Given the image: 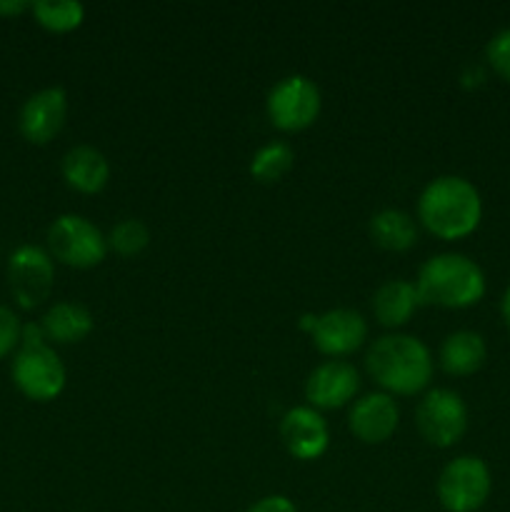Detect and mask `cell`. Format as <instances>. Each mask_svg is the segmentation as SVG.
<instances>
[{
  "label": "cell",
  "instance_id": "cell-1",
  "mask_svg": "<svg viewBox=\"0 0 510 512\" xmlns=\"http://www.w3.org/2000/svg\"><path fill=\"white\" fill-rule=\"evenodd\" d=\"M418 215L433 235L458 240L478 228L483 200L470 180L460 175H438L420 193Z\"/></svg>",
  "mask_w": 510,
  "mask_h": 512
},
{
  "label": "cell",
  "instance_id": "cell-2",
  "mask_svg": "<svg viewBox=\"0 0 510 512\" xmlns=\"http://www.w3.org/2000/svg\"><path fill=\"white\" fill-rule=\"evenodd\" d=\"M365 368L378 385L398 395H415L433 378V355L415 335L390 333L375 340L365 355Z\"/></svg>",
  "mask_w": 510,
  "mask_h": 512
},
{
  "label": "cell",
  "instance_id": "cell-3",
  "mask_svg": "<svg viewBox=\"0 0 510 512\" xmlns=\"http://www.w3.org/2000/svg\"><path fill=\"white\" fill-rule=\"evenodd\" d=\"M415 288L420 303L468 308L485 295V275L468 255L440 253L425 260Z\"/></svg>",
  "mask_w": 510,
  "mask_h": 512
},
{
  "label": "cell",
  "instance_id": "cell-4",
  "mask_svg": "<svg viewBox=\"0 0 510 512\" xmlns=\"http://www.w3.org/2000/svg\"><path fill=\"white\" fill-rule=\"evenodd\" d=\"M50 258L73 268H93L108 253V238L83 215H60L48 228Z\"/></svg>",
  "mask_w": 510,
  "mask_h": 512
},
{
  "label": "cell",
  "instance_id": "cell-5",
  "mask_svg": "<svg viewBox=\"0 0 510 512\" xmlns=\"http://www.w3.org/2000/svg\"><path fill=\"white\" fill-rule=\"evenodd\" d=\"M490 470L475 455L450 460L438 478V500L448 512H475L490 495Z\"/></svg>",
  "mask_w": 510,
  "mask_h": 512
},
{
  "label": "cell",
  "instance_id": "cell-6",
  "mask_svg": "<svg viewBox=\"0 0 510 512\" xmlns=\"http://www.w3.org/2000/svg\"><path fill=\"white\" fill-rule=\"evenodd\" d=\"M13 383L25 398L48 403L65 388V365L48 345H23L13 360Z\"/></svg>",
  "mask_w": 510,
  "mask_h": 512
},
{
  "label": "cell",
  "instance_id": "cell-7",
  "mask_svg": "<svg viewBox=\"0 0 510 512\" xmlns=\"http://www.w3.org/2000/svg\"><path fill=\"white\" fill-rule=\"evenodd\" d=\"M415 423L430 445L450 448L463 438L468 428V408L455 390L435 388L425 393V398L418 403Z\"/></svg>",
  "mask_w": 510,
  "mask_h": 512
},
{
  "label": "cell",
  "instance_id": "cell-8",
  "mask_svg": "<svg viewBox=\"0 0 510 512\" xmlns=\"http://www.w3.org/2000/svg\"><path fill=\"white\" fill-rule=\"evenodd\" d=\"M320 90L308 75H288L268 93V118L280 130H303L318 118Z\"/></svg>",
  "mask_w": 510,
  "mask_h": 512
},
{
  "label": "cell",
  "instance_id": "cell-9",
  "mask_svg": "<svg viewBox=\"0 0 510 512\" xmlns=\"http://www.w3.org/2000/svg\"><path fill=\"white\" fill-rule=\"evenodd\" d=\"M55 265L50 253L38 245H20L8 260L10 293L20 308H35L53 290Z\"/></svg>",
  "mask_w": 510,
  "mask_h": 512
},
{
  "label": "cell",
  "instance_id": "cell-10",
  "mask_svg": "<svg viewBox=\"0 0 510 512\" xmlns=\"http://www.w3.org/2000/svg\"><path fill=\"white\" fill-rule=\"evenodd\" d=\"M65 115H68V95L58 85H50L25 100L18 115V128L25 140L45 145L60 133Z\"/></svg>",
  "mask_w": 510,
  "mask_h": 512
},
{
  "label": "cell",
  "instance_id": "cell-11",
  "mask_svg": "<svg viewBox=\"0 0 510 512\" xmlns=\"http://www.w3.org/2000/svg\"><path fill=\"white\" fill-rule=\"evenodd\" d=\"M368 325L358 310L335 308L315 318L313 343L325 355H348L363 345Z\"/></svg>",
  "mask_w": 510,
  "mask_h": 512
},
{
  "label": "cell",
  "instance_id": "cell-12",
  "mask_svg": "<svg viewBox=\"0 0 510 512\" xmlns=\"http://www.w3.org/2000/svg\"><path fill=\"white\" fill-rule=\"evenodd\" d=\"M280 438L293 458L315 460L328 450V423L315 408H293L283 415Z\"/></svg>",
  "mask_w": 510,
  "mask_h": 512
},
{
  "label": "cell",
  "instance_id": "cell-13",
  "mask_svg": "<svg viewBox=\"0 0 510 512\" xmlns=\"http://www.w3.org/2000/svg\"><path fill=\"white\" fill-rule=\"evenodd\" d=\"M400 410L395 400L385 393H370L350 408L348 428L363 443H385L398 430Z\"/></svg>",
  "mask_w": 510,
  "mask_h": 512
},
{
  "label": "cell",
  "instance_id": "cell-14",
  "mask_svg": "<svg viewBox=\"0 0 510 512\" xmlns=\"http://www.w3.org/2000/svg\"><path fill=\"white\" fill-rule=\"evenodd\" d=\"M360 388L358 370L345 360H328L308 375L305 395L315 408H340Z\"/></svg>",
  "mask_w": 510,
  "mask_h": 512
},
{
  "label": "cell",
  "instance_id": "cell-15",
  "mask_svg": "<svg viewBox=\"0 0 510 512\" xmlns=\"http://www.w3.org/2000/svg\"><path fill=\"white\" fill-rule=\"evenodd\" d=\"M63 178L80 193H98L110 178L108 158L93 145H75L63 155Z\"/></svg>",
  "mask_w": 510,
  "mask_h": 512
},
{
  "label": "cell",
  "instance_id": "cell-16",
  "mask_svg": "<svg viewBox=\"0 0 510 512\" xmlns=\"http://www.w3.org/2000/svg\"><path fill=\"white\" fill-rule=\"evenodd\" d=\"M418 305V288L408 280H388L373 295L375 318L388 325V328H398V325L408 323Z\"/></svg>",
  "mask_w": 510,
  "mask_h": 512
},
{
  "label": "cell",
  "instance_id": "cell-17",
  "mask_svg": "<svg viewBox=\"0 0 510 512\" xmlns=\"http://www.w3.org/2000/svg\"><path fill=\"white\" fill-rule=\"evenodd\" d=\"M485 340L473 330H455L440 345V365L450 375H470L485 363Z\"/></svg>",
  "mask_w": 510,
  "mask_h": 512
},
{
  "label": "cell",
  "instance_id": "cell-18",
  "mask_svg": "<svg viewBox=\"0 0 510 512\" xmlns=\"http://www.w3.org/2000/svg\"><path fill=\"white\" fill-rule=\"evenodd\" d=\"M45 338L55 343H78L93 330V315L80 303H55L43 315Z\"/></svg>",
  "mask_w": 510,
  "mask_h": 512
},
{
  "label": "cell",
  "instance_id": "cell-19",
  "mask_svg": "<svg viewBox=\"0 0 510 512\" xmlns=\"http://www.w3.org/2000/svg\"><path fill=\"white\" fill-rule=\"evenodd\" d=\"M370 238L385 250H408L418 240V228L405 210L385 208L370 218Z\"/></svg>",
  "mask_w": 510,
  "mask_h": 512
},
{
  "label": "cell",
  "instance_id": "cell-20",
  "mask_svg": "<svg viewBox=\"0 0 510 512\" xmlns=\"http://www.w3.org/2000/svg\"><path fill=\"white\" fill-rule=\"evenodd\" d=\"M293 148L283 140H273V143L263 145L258 153L250 160V175L260 183H275L283 178L290 168H293Z\"/></svg>",
  "mask_w": 510,
  "mask_h": 512
},
{
  "label": "cell",
  "instance_id": "cell-21",
  "mask_svg": "<svg viewBox=\"0 0 510 512\" xmlns=\"http://www.w3.org/2000/svg\"><path fill=\"white\" fill-rule=\"evenodd\" d=\"M35 20L53 33H65L83 23L85 8L78 0H35L30 5Z\"/></svg>",
  "mask_w": 510,
  "mask_h": 512
},
{
  "label": "cell",
  "instance_id": "cell-22",
  "mask_svg": "<svg viewBox=\"0 0 510 512\" xmlns=\"http://www.w3.org/2000/svg\"><path fill=\"white\" fill-rule=\"evenodd\" d=\"M150 230L143 220L138 218H125L110 230L108 235V248H113L120 255H138L140 250L148 245Z\"/></svg>",
  "mask_w": 510,
  "mask_h": 512
},
{
  "label": "cell",
  "instance_id": "cell-23",
  "mask_svg": "<svg viewBox=\"0 0 510 512\" xmlns=\"http://www.w3.org/2000/svg\"><path fill=\"white\" fill-rule=\"evenodd\" d=\"M485 58H488L490 68L510 83V28L498 30L488 40V45H485Z\"/></svg>",
  "mask_w": 510,
  "mask_h": 512
},
{
  "label": "cell",
  "instance_id": "cell-24",
  "mask_svg": "<svg viewBox=\"0 0 510 512\" xmlns=\"http://www.w3.org/2000/svg\"><path fill=\"white\" fill-rule=\"evenodd\" d=\"M20 333H23V325H20L18 315L0 305V360L13 353L15 345L20 343Z\"/></svg>",
  "mask_w": 510,
  "mask_h": 512
},
{
  "label": "cell",
  "instance_id": "cell-25",
  "mask_svg": "<svg viewBox=\"0 0 510 512\" xmlns=\"http://www.w3.org/2000/svg\"><path fill=\"white\" fill-rule=\"evenodd\" d=\"M248 512H298V510H295L293 500L285 498V495H268V498L250 505Z\"/></svg>",
  "mask_w": 510,
  "mask_h": 512
},
{
  "label": "cell",
  "instance_id": "cell-26",
  "mask_svg": "<svg viewBox=\"0 0 510 512\" xmlns=\"http://www.w3.org/2000/svg\"><path fill=\"white\" fill-rule=\"evenodd\" d=\"M28 8L30 3H25V0H0V15H18Z\"/></svg>",
  "mask_w": 510,
  "mask_h": 512
},
{
  "label": "cell",
  "instance_id": "cell-27",
  "mask_svg": "<svg viewBox=\"0 0 510 512\" xmlns=\"http://www.w3.org/2000/svg\"><path fill=\"white\" fill-rule=\"evenodd\" d=\"M500 313H503L505 325H508V328H510V285H508V290H505L503 300H500Z\"/></svg>",
  "mask_w": 510,
  "mask_h": 512
}]
</instances>
